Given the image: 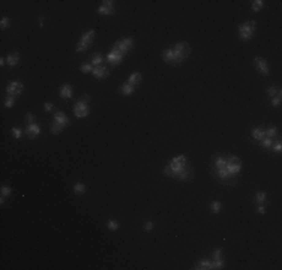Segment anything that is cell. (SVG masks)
I'll use <instances>...</instances> for the list:
<instances>
[{
    "label": "cell",
    "mask_w": 282,
    "mask_h": 270,
    "mask_svg": "<svg viewBox=\"0 0 282 270\" xmlns=\"http://www.w3.org/2000/svg\"><path fill=\"white\" fill-rule=\"evenodd\" d=\"M186 162H188V161H186V156H185V155H179V156L173 158L171 162L165 167L164 173H165L167 176H170V177H176V174H177L179 171H182L186 168Z\"/></svg>",
    "instance_id": "cell-1"
},
{
    "label": "cell",
    "mask_w": 282,
    "mask_h": 270,
    "mask_svg": "<svg viewBox=\"0 0 282 270\" xmlns=\"http://www.w3.org/2000/svg\"><path fill=\"white\" fill-rule=\"evenodd\" d=\"M173 51H174V63H180L191 54V47L188 42H177Z\"/></svg>",
    "instance_id": "cell-2"
},
{
    "label": "cell",
    "mask_w": 282,
    "mask_h": 270,
    "mask_svg": "<svg viewBox=\"0 0 282 270\" xmlns=\"http://www.w3.org/2000/svg\"><path fill=\"white\" fill-rule=\"evenodd\" d=\"M69 125V119L66 117V114L59 111V113L54 114V123L51 126V132L53 134H59L63 128H66Z\"/></svg>",
    "instance_id": "cell-3"
},
{
    "label": "cell",
    "mask_w": 282,
    "mask_h": 270,
    "mask_svg": "<svg viewBox=\"0 0 282 270\" xmlns=\"http://www.w3.org/2000/svg\"><path fill=\"white\" fill-rule=\"evenodd\" d=\"M255 21H246V23H243L242 26H239V36L242 41H249L251 38H252V35H254L255 32Z\"/></svg>",
    "instance_id": "cell-4"
},
{
    "label": "cell",
    "mask_w": 282,
    "mask_h": 270,
    "mask_svg": "<svg viewBox=\"0 0 282 270\" xmlns=\"http://www.w3.org/2000/svg\"><path fill=\"white\" fill-rule=\"evenodd\" d=\"M93 38H95V30H89V32H86L84 35L81 36V39H80V42L77 45V53H81V51H84L87 50L89 47H90V44L93 42Z\"/></svg>",
    "instance_id": "cell-5"
},
{
    "label": "cell",
    "mask_w": 282,
    "mask_h": 270,
    "mask_svg": "<svg viewBox=\"0 0 282 270\" xmlns=\"http://www.w3.org/2000/svg\"><path fill=\"white\" fill-rule=\"evenodd\" d=\"M89 96H86L84 101H80V102H77L75 104V107H74V114H75V117H78V119H84L87 117V114L90 111V108H89Z\"/></svg>",
    "instance_id": "cell-6"
},
{
    "label": "cell",
    "mask_w": 282,
    "mask_h": 270,
    "mask_svg": "<svg viewBox=\"0 0 282 270\" xmlns=\"http://www.w3.org/2000/svg\"><path fill=\"white\" fill-rule=\"evenodd\" d=\"M132 44H134L132 38L122 39V41H119V42H116L113 45V51H116V53H119V54H122V56L125 57V54L132 48Z\"/></svg>",
    "instance_id": "cell-7"
},
{
    "label": "cell",
    "mask_w": 282,
    "mask_h": 270,
    "mask_svg": "<svg viewBox=\"0 0 282 270\" xmlns=\"http://www.w3.org/2000/svg\"><path fill=\"white\" fill-rule=\"evenodd\" d=\"M240 168H242V162L237 156H230L227 159V170L230 173V176H237L240 173Z\"/></svg>",
    "instance_id": "cell-8"
},
{
    "label": "cell",
    "mask_w": 282,
    "mask_h": 270,
    "mask_svg": "<svg viewBox=\"0 0 282 270\" xmlns=\"http://www.w3.org/2000/svg\"><path fill=\"white\" fill-rule=\"evenodd\" d=\"M24 90V86L21 84L20 81H11L8 87H6V92L9 93V96H17V95H21Z\"/></svg>",
    "instance_id": "cell-9"
},
{
    "label": "cell",
    "mask_w": 282,
    "mask_h": 270,
    "mask_svg": "<svg viewBox=\"0 0 282 270\" xmlns=\"http://www.w3.org/2000/svg\"><path fill=\"white\" fill-rule=\"evenodd\" d=\"M98 12L102 15H113L114 14V2L113 0H104L102 5L99 6Z\"/></svg>",
    "instance_id": "cell-10"
},
{
    "label": "cell",
    "mask_w": 282,
    "mask_h": 270,
    "mask_svg": "<svg viewBox=\"0 0 282 270\" xmlns=\"http://www.w3.org/2000/svg\"><path fill=\"white\" fill-rule=\"evenodd\" d=\"M255 66H257V69L261 72L263 75H269V72H270V69H269V65L267 62L264 60V59H261V57H255Z\"/></svg>",
    "instance_id": "cell-11"
},
{
    "label": "cell",
    "mask_w": 282,
    "mask_h": 270,
    "mask_svg": "<svg viewBox=\"0 0 282 270\" xmlns=\"http://www.w3.org/2000/svg\"><path fill=\"white\" fill-rule=\"evenodd\" d=\"M26 134H27L29 138H38V135L41 134V128H39L36 123L27 125V128H26Z\"/></svg>",
    "instance_id": "cell-12"
},
{
    "label": "cell",
    "mask_w": 282,
    "mask_h": 270,
    "mask_svg": "<svg viewBox=\"0 0 282 270\" xmlns=\"http://www.w3.org/2000/svg\"><path fill=\"white\" fill-rule=\"evenodd\" d=\"M92 74H93L96 78L102 80V78H107V77H108L110 71H108V68H105V66H96V68H93Z\"/></svg>",
    "instance_id": "cell-13"
},
{
    "label": "cell",
    "mask_w": 282,
    "mask_h": 270,
    "mask_svg": "<svg viewBox=\"0 0 282 270\" xmlns=\"http://www.w3.org/2000/svg\"><path fill=\"white\" fill-rule=\"evenodd\" d=\"M107 60L111 63V65H119L122 60H123V56L122 54H119V53H116V51H110L108 54H107Z\"/></svg>",
    "instance_id": "cell-14"
},
{
    "label": "cell",
    "mask_w": 282,
    "mask_h": 270,
    "mask_svg": "<svg viewBox=\"0 0 282 270\" xmlns=\"http://www.w3.org/2000/svg\"><path fill=\"white\" fill-rule=\"evenodd\" d=\"M60 96L65 99H70L72 98V87L69 84H63L60 87Z\"/></svg>",
    "instance_id": "cell-15"
},
{
    "label": "cell",
    "mask_w": 282,
    "mask_h": 270,
    "mask_svg": "<svg viewBox=\"0 0 282 270\" xmlns=\"http://www.w3.org/2000/svg\"><path fill=\"white\" fill-rule=\"evenodd\" d=\"M141 80H143V75H141L140 72H134V74H131L129 75V80H128V83L129 84H132L134 87L137 84H140L141 83Z\"/></svg>",
    "instance_id": "cell-16"
},
{
    "label": "cell",
    "mask_w": 282,
    "mask_h": 270,
    "mask_svg": "<svg viewBox=\"0 0 282 270\" xmlns=\"http://www.w3.org/2000/svg\"><path fill=\"white\" fill-rule=\"evenodd\" d=\"M162 59H164L167 63H173V65H174V51H173V48H167V50L162 53Z\"/></svg>",
    "instance_id": "cell-17"
},
{
    "label": "cell",
    "mask_w": 282,
    "mask_h": 270,
    "mask_svg": "<svg viewBox=\"0 0 282 270\" xmlns=\"http://www.w3.org/2000/svg\"><path fill=\"white\" fill-rule=\"evenodd\" d=\"M18 62H20V54H18L17 51L11 53L9 56L6 57V63H8L9 66H15V65H17Z\"/></svg>",
    "instance_id": "cell-18"
},
{
    "label": "cell",
    "mask_w": 282,
    "mask_h": 270,
    "mask_svg": "<svg viewBox=\"0 0 282 270\" xmlns=\"http://www.w3.org/2000/svg\"><path fill=\"white\" fill-rule=\"evenodd\" d=\"M134 90H135V87L132 84H129V83H125V84H122V87H120V93L122 95H125V96H128V95H132L134 93Z\"/></svg>",
    "instance_id": "cell-19"
},
{
    "label": "cell",
    "mask_w": 282,
    "mask_h": 270,
    "mask_svg": "<svg viewBox=\"0 0 282 270\" xmlns=\"http://www.w3.org/2000/svg\"><path fill=\"white\" fill-rule=\"evenodd\" d=\"M195 269H198V270L213 269V261H209V260H201V261L197 264V267H195Z\"/></svg>",
    "instance_id": "cell-20"
},
{
    "label": "cell",
    "mask_w": 282,
    "mask_h": 270,
    "mask_svg": "<svg viewBox=\"0 0 282 270\" xmlns=\"http://www.w3.org/2000/svg\"><path fill=\"white\" fill-rule=\"evenodd\" d=\"M252 137H254L255 140H258V141H261L264 137H266V132L263 131L261 128H255L254 131H252Z\"/></svg>",
    "instance_id": "cell-21"
},
{
    "label": "cell",
    "mask_w": 282,
    "mask_h": 270,
    "mask_svg": "<svg viewBox=\"0 0 282 270\" xmlns=\"http://www.w3.org/2000/svg\"><path fill=\"white\" fill-rule=\"evenodd\" d=\"M74 192H75V194H80V195H83V194L86 192L84 183H81V182L75 183V185H74Z\"/></svg>",
    "instance_id": "cell-22"
},
{
    "label": "cell",
    "mask_w": 282,
    "mask_h": 270,
    "mask_svg": "<svg viewBox=\"0 0 282 270\" xmlns=\"http://www.w3.org/2000/svg\"><path fill=\"white\" fill-rule=\"evenodd\" d=\"M101 63H104V57L101 56V54H95V56L92 57V65L96 68V66H101Z\"/></svg>",
    "instance_id": "cell-23"
},
{
    "label": "cell",
    "mask_w": 282,
    "mask_h": 270,
    "mask_svg": "<svg viewBox=\"0 0 282 270\" xmlns=\"http://www.w3.org/2000/svg\"><path fill=\"white\" fill-rule=\"evenodd\" d=\"M263 6H264V2L263 0H255V2H252V11H255V12L261 11Z\"/></svg>",
    "instance_id": "cell-24"
},
{
    "label": "cell",
    "mask_w": 282,
    "mask_h": 270,
    "mask_svg": "<svg viewBox=\"0 0 282 270\" xmlns=\"http://www.w3.org/2000/svg\"><path fill=\"white\" fill-rule=\"evenodd\" d=\"M255 200H257V203H258V204H264V201H266V192H263V191L257 192Z\"/></svg>",
    "instance_id": "cell-25"
},
{
    "label": "cell",
    "mask_w": 282,
    "mask_h": 270,
    "mask_svg": "<svg viewBox=\"0 0 282 270\" xmlns=\"http://www.w3.org/2000/svg\"><path fill=\"white\" fill-rule=\"evenodd\" d=\"M107 227L110 228L111 231H117V228H119V222H116L114 219H108V221H107Z\"/></svg>",
    "instance_id": "cell-26"
},
{
    "label": "cell",
    "mask_w": 282,
    "mask_h": 270,
    "mask_svg": "<svg viewBox=\"0 0 282 270\" xmlns=\"http://www.w3.org/2000/svg\"><path fill=\"white\" fill-rule=\"evenodd\" d=\"M176 177H177V179H180V180H186V179L189 177V171H188L186 168H185V170L179 171V173L176 174Z\"/></svg>",
    "instance_id": "cell-27"
},
{
    "label": "cell",
    "mask_w": 282,
    "mask_h": 270,
    "mask_svg": "<svg viewBox=\"0 0 282 270\" xmlns=\"http://www.w3.org/2000/svg\"><path fill=\"white\" fill-rule=\"evenodd\" d=\"M269 95L272 96V98H275V96H281V89H276V87H269Z\"/></svg>",
    "instance_id": "cell-28"
},
{
    "label": "cell",
    "mask_w": 282,
    "mask_h": 270,
    "mask_svg": "<svg viewBox=\"0 0 282 270\" xmlns=\"http://www.w3.org/2000/svg\"><path fill=\"white\" fill-rule=\"evenodd\" d=\"M261 141H263V147H264V149H272V146H273V140H272V138L264 137Z\"/></svg>",
    "instance_id": "cell-29"
},
{
    "label": "cell",
    "mask_w": 282,
    "mask_h": 270,
    "mask_svg": "<svg viewBox=\"0 0 282 270\" xmlns=\"http://www.w3.org/2000/svg\"><path fill=\"white\" fill-rule=\"evenodd\" d=\"M11 194H12V189H11V188H8V186H2V197L8 198V197H11Z\"/></svg>",
    "instance_id": "cell-30"
},
{
    "label": "cell",
    "mask_w": 282,
    "mask_h": 270,
    "mask_svg": "<svg viewBox=\"0 0 282 270\" xmlns=\"http://www.w3.org/2000/svg\"><path fill=\"white\" fill-rule=\"evenodd\" d=\"M210 207H212V212H213V213H218V212L221 210V207H222V206H221V203H219V201H213Z\"/></svg>",
    "instance_id": "cell-31"
},
{
    "label": "cell",
    "mask_w": 282,
    "mask_h": 270,
    "mask_svg": "<svg viewBox=\"0 0 282 270\" xmlns=\"http://www.w3.org/2000/svg\"><path fill=\"white\" fill-rule=\"evenodd\" d=\"M224 260L221 258V260H213V269H222L224 267Z\"/></svg>",
    "instance_id": "cell-32"
},
{
    "label": "cell",
    "mask_w": 282,
    "mask_h": 270,
    "mask_svg": "<svg viewBox=\"0 0 282 270\" xmlns=\"http://www.w3.org/2000/svg\"><path fill=\"white\" fill-rule=\"evenodd\" d=\"M9 24H11L9 18H8V17H3V18H2V21H0V27L2 29H8L9 27Z\"/></svg>",
    "instance_id": "cell-33"
},
{
    "label": "cell",
    "mask_w": 282,
    "mask_h": 270,
    "mask_svg": "<svg viewBox=\"0 0 282 270\" xmlns=\"http://www.w3.org/2000/svg\"><path fill=\"white\" fill-rule=\"evenodd\" d=\"M12 134H14V138L15 140H20L23 137V131L18 128H12Z\"/></svg>",
    "instance_id": "cell-34"
},
{
    "label": "cell",
    "mask_w": 282,
    "mask_h": 270,
    "mask_svg": "<svg viewBox=\"0 0 282 270\" xmlns=\"http://www.w3.org/2000/svg\"><path fill=\"white\" fill-rule=\"evenodd\" d=\"M264 132H266V137H269V138L276 137V128H269L267 131H264Z\"/></svg>",
    "instance_id": "cell-35"
},
{
    "label": "cell",
    "mask_w": 282,
    "mask_h": 270,
    "mask_svg": "<svg viewBox=\"0 0 282 270\" xmlns=\"http://www.w3.org/2000/svg\"><path fill=\"white\" fill-rule=\"evenodd\" d=\"M14 96H9V98H6V101H5V107L6 108H12L14 107Z\"/></svg>",
    "instance_id": "cell-36"
},
{
    "label": "cell",
    "mask_w": 282,
    "mask_h": 270,
    "mask_svg": "<svg viewBox=\"0 0 282 270\" xmlns=\"http://www.w3.org/2000/svg\"><path fill=\"white\" fill-rule=\"evenodd\" d=\"M81 71L86 72V74H87V72H92L93 71V65H92V63H86V65L81 66Z\"/></svg>",
    "instance_id": "cell-37"
},
{
    "label": "cell",
    "mask_w": 282,
    "mask_h": 270,
    "mask_svg": "<svg viewBox=\"0 0 282 270\" xmlns=\"http://www.w3.org/2000/svg\"><path fill=\"white\" fill-rule=\"evenodd\" d=\"M221 255H222V251L219 248L213 251V260H221Z\"/></svg>",
    "instance_id": "cell-38"
},
{
    "label": "cell",
    "mask_w": 282,
    "mask_h": 270,
    "mask_svg": "<svg viewBox=\"0 0 282 270\" xmlns=\"http://www.w3.org/2000/svg\"><path fill=\"white\" fill-rule=\"evenodd\" d=\"M281 104V96H275V98H272V105L273 107H278Z\"/></svg>",
    "instance_id": "cell-39"
},
{
    "label": "cell",
    "mask_w": 282,
    "mask_h": 270,
    "mask_svg": "<svg viewBox=\"0 0 282 270\" xmlns=\"http://www.w3.org/2000/svg\"><path fill=\"white\" fill-rule=\"evenodd\" d=\"M144 230H146L147 233H149V231H152V230H153V222H150V221H149V222H146V225H144Z\"/></svg>",
    "instance_id": "cell-40"
},
{
    "label": "cell",
    "mask_w": 282,
    "mask_h": 270,
    "mask_svg": "<svg viewBox=\"0 0 282 270\" xmlns=\"http://www.w3.org/2000/svg\"><path fill=\"white\" fill-rule=\"evenodd\" d=\"M44 108H45V111H53V104L51 102H45L44 104Z\"/></svg>",
    "instance_id": "cell-41"
},
{
    "label": "cell",
    "mask_w": 282,
    "mask_h": 270,
    "mask_svg": "<svg viewBox=\"0 0 282 270\" xmlns=\"http://www.w3.org/2000/svg\"><path fill=\"white\" fill-rule=\"evenodd\" d=\"M26 119H27V122H29V125H32V123H35V117L32 116L30 113H27L26 114Z\"/></svg>",
    "instance_id": "cell-42"
},
{
    "label": "cell",
    "mask_w": 282,
    "mask_h": 270,
    "mask_svg": "<svg viewBox=\"0 0 282 270\" xmlns=\"http://www.w3.org/2000/svg\"><path fill=\"white\" fill-rule=\"evenodd\" d=\"M272 147H273V150H275V152H281L282 150V144L281 143H276V144H275V146H272Z\"/></svg>",
    "instance_id": "cell-43"
},
{
    "label": "cell",
    "mask_w": 282,
    "mask_h": 270,
    "mask_svg": "<svg viewBox=\"0 0 282 270\" xmlns=\"http://www.w3.org/2000/svg\"><path fill=\"white\" fill-rule=\"evenodd\" d=\"M257 212H258V213H264V212H266V209H264V204H258V209H257Z\"/></svg>",
    "instance_id": "cell-44"
},
{
    "label": "cell",
    "mask_w": 282,
    "mask_h": 270,
    "mask_svg": "<svg viewBox=\"0 0 282 270\" xmlns=\"http://www.w3.org/2000/svg\"><path fill=\"white\" fill-rule=\"evenodd\" d=\"M39 26H41V27L44 26V18H42V15H39Z\"/></svg>",
    "instance_id": "cell-45"
},
{
    "label": "cell",
    "mask_w": 282,
    "mask_h": 270,
    "mask_svg": "<svg viewBox=\"0 0 282 270\" xmlns=\"http://www.w3.org/2000/svg\"><path fill=\"white\" fill-rule=\"evenodd\" d=\"M3 65H5V59L2 57V59H0V66H3Z\"/></svg>",
    "instance_id": "cell-46"
}]
</instances>
